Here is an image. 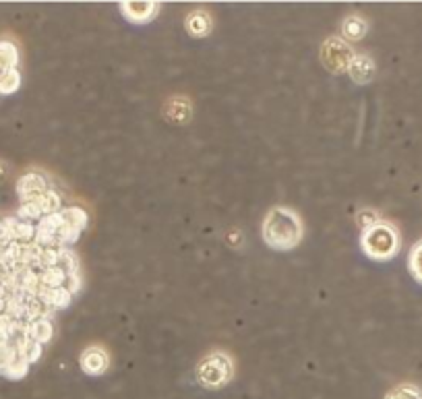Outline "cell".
I'll return each mask as SVG.
<instances>
[{
  "mask_svg": "<svg viewBox=\"0 0 422 399\" xmlns=\"http://www.w3.org/2000/svg\"><path fill=\"white\" fill-rule=\"evenodd\" d=\"M25 333H27L33 342L44 345V343H48L52 340V336H54V325H52V321H50L48 317H42V319H36V321L27 323V325H25Z\"/></svg>",
  "mask_w": 422,
  "mask_h": 399,
  "instance_id": "10",
  "label": "cell"
},
{
  "mask_svg": "<svg viewBox=\"0 0 422 399\" xmlns=\"http://www.w3.org/2000/svg\"><path fill=\"white\" fill-rule=\"evenodd\" d=\"M19 85H21V75H19V70H10V73L0 81V93H13V91L19 89Z\"/></svg>",
  "mask_w": 422,
  "mask_h": 399,
  "instance_id": "16",
  "label": "cell"
},
{
  "mask_svg": "<svg viewBox=\"0 0 422 399\" xmlns=\"http://www.w3.org/2000/svg\"><path fill=\"white\" fill-rule=\"evenodd\" d=\"M385 399H422V389L421 387H416V385H408V383H404V385H398V387H393Z\"/></svg>",
  "mask_w": 422,
  "mask_h": 399,
  "instance_id": "15",
  "label": "cell"
},
{
  "mask_svg": "<svg viewBox=\"0 0 422 399\" xmlns=\"http://www.w3.org/2000/svg\"><path fill=\"white\" fill-rule=\"evenodd\" d=\"M361 246L366 253V257L375 261H387V259H393L400 250V234L391 224L379 222L377 226L364 229Z\"/></svg>",
  "mask_w": 422,
  "mask_h": 399,
  "instance_id": "2",
  "label": "cell"
},
{
  "mask_svg": "<svg viewBox=\"0 0 422 399\" xmlns=\"http://www.w3.org/2000/svg\"><path fill=\"white\" fill-rule=\"evenodd\" d=\"M234 377V362L224 352H211L197 364V381L205 389H222Z\"/></svg>",
  "mask_w": 422,
  "mask_h": 399,
  "instance_id": "3",
  "label": "cell"
},
{
  "mask_svg": "<svg viewBox=\"0 0 422 399\" xmlns=\"http://www.w3.org/2000/svg\"><path fill=\"white\" fill-rule=\"evenodd\" d=\"M352 58H354L352 48L344 40H340V38H329L321 46V60H323V64L331 73H344V70H348Z\"/></svg>",
  "mask_w": 422,
  "mask_h": 399,
  "instance_id": "4",
  "label": "cell"
},
{
  "mask_svg": "<svg viewBox=\"0 0 422 399\" xmlns=\"http://www.w3.org/2000/svg\"><path fill=\"white\" fill-rule=\"evenodd\" d=\"M166 116L172 122H186L190 118V104H188V100H184V98L170 100L168 106H166Z\"/></svg>",
  "mask_w": 422,
  "mask_h": 399,
  "instance_id": "12",
  "label": "cell"
},
{
  "mask_svg": "<svg viewBox=\"0 0 422 399\" xmlns=\"http://www.w3.org/2000/svg\"><path fill=\"white\" fill-rule=\"evenodd\" d=\"M79 362H81V368H83L85 375H89V377H100V375H104V372L108 370L110 358H108V354H106L104 347H100V345H89V347L81 354Z\"/></svg>",
  "mask_w": 422,
  "mask_h": 399,
  "instance_id": "5",
  "label": "cell"
},
{
  "mask_svg": "<svg viewBox=\"0 0 422 399\" xmlns=\"http://www.w3.org/2000/svg\"><path fill=\"white\" fill-rule=\"evenodd\" d=\"M213 27V21L209 17L207 10H193L188 17H186V31L193 36V38H205Z\"/></svg>",
  "mask_w": 422,
  "mask_h": 399,
  "instance_id": "8",
  "label": "cell"
},
{
  "mask_svg": "<svg viewBox=\"0 0 422 399\" xmlns=\"http://www.w3.org/2000/svg\"><path fill=\"white\" fill-rule=\"evenodd\" d=\"M344 36L348 38V40H362L364 38V33H366V21L362 19V17H356V15H352V17H348L346 21H344Z\"/></svg>",
  "mask_w": 422,
  "mask_h": 399,
  "instance_id": "13",
  "label": "cell"
},
{
  "mask_svg": "<svg viewBox=\"0 0 422 399\" xmlns=\"http://www.w3.org/2000/svg\"><path fill=\"white\" fill-rule=\"evenodd\" d=\"M408 267H410V273L412 278L422 284V240H419L412 250H410V257H408Z\"/></svg>",
  "mask_w": 422,
  "mask_h": 399,
  "instance_id": "14",
  "label": "cell"
},
{
  "mask_svg": "<svg viewBox=\"0 0 422 399\" xmlns=\"http://www.w3.org/2000/svg\"><path fill=\"white\" fill-rule=\"evenodd\" d=\"M121 10L133 23H147L158 13V4L156 2H122Z\"/></svg>",
  "mask_w": 422,
  "mask_h": 399,
  "instance_id": "7",
  "label": "cell"
},
{
  "mask_svg": "<svg viewBox=\"0 0 422 399\" xmlns=\"http://www.w3.org/2000/svg\"><path fill=\"white\" fill-rule=\"evenodd\" d=\"M263 240L276 250H292L302 240L299 213L288 207H273L263 222Z\"/></svg>",
  "mask_w": 422,
  "mask_h": 399,
  "instance_id": "1",
  "label": "cell"
},
{
  "mask_svg": "<svg viewBox=\"0 0 422 399\" xmlns=\"http://www.w3.org/2000/svg\"><path fill=\"white\" fill-rule=\"evenodd\" d=\"M348 73L354 79V83L364 85V83H368L375 77V62H372V58L359 54V57L352 58V62L348 66Z\"/></svg>",
  "mask_w": 422,
  "mask_h": 399,
  "instance_id": "9",
  "label": "cell"
},
{
  "mask_svg": "<svg viewBox=\"0 0 422 399\" xmlns=\"http://www.w3.org/2000/svg\"><path fill=\"white\" fill-rule=\"evenodd\" d=\"M17 62H19L17 48L10 42H0V81L10 70H17Z\"/></svg>",
  "mask_w": 422,
  "mask_h": 399,
  "instance_id": "11",
  "label": "cell"
},
{
  "mask_svg": "<svg viewBox=\"0 0 422 399\" xmlns=\"http://www.w3.org/2000/svg\"><path fill=\"white\" fill-rule=\"evenodd\" d=\"M359 224H361L364 229L377 226V224H379V220H377V213H372V211H362L361 216H359Z\"/></svg>",
  "mask_w": 422,
  "mask_h": 399,
  "instance_id": "17",
  "label": "cell"
},
{
  "mask_svg": "<svg viewBox=\"0 0 422 399\" xmlns=\"http://www.w3.org/2000/svg\"><path fill=\"white\" fill-rule=\"evenodd\" d=\"M46 190H48L46 180H44L40 174H36V172L25 174V176L19 180V184H17V193H19V197H21L23 203H29V201L38 199V197L44 195Z\"/></svg>",
  "mask_w": 422,
  "mask_h": 399,
  "instance_id": "6",
  "label": "cell"
}]
</instances>
